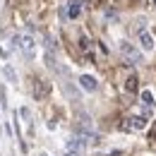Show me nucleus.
<instances>
[{
  "label": "nucleus",
  "instance_id": "nucleus-1",
  "mask_svg": "<svg viewBox=\"0 0 156 156\" xmlns=\"http://www.w3.org/2000/svg\"><path fill=\"white\" fill-rule=\"evenodd\" d=\"M120 53H122V58L127 60V62H142V53L137 51L132 43H127V41L120 43Z\"/></svg>",
  "mask_w": 156,
  "mask_h": 156
},
{
  "label": "nucleus",
  "instance_id": "nucleus-2",
  "mask_svg": "<svg viewBox=\"0 0 156 156\" xmlns=\"http://www.w3.org/2000/svg\"><path fill=\"white\" fill-rule=\"evenodd\" d=\"M15 46L17 48H22V53L24 55H34V41H31V36H15Z\"/></svg>",
  "mask_w": 156,
  "mask_h": 156
},
{
  "label": "nucleus",
  "instance_id": "nucleus-3",
  "mask_svg": "<svg viewBox=\"0 0 156 156\" xmlns=\"http://www.w3.org/2000/svg\"><path fill=\"white\" fill-rule=\"evenodd\" d=\"M79 87H82L84 91H96L98 82H96V77H91V75H82V77H79Z\"/></svg>",
  "mask_w": 156,
  "mask_h": 156
},
{
  "label": "nucleus",
  "instance_id": "nucleus-4",
  "mask_svg": "<svg viewBox=\"0 0 156 156\" xmlns=\"http://www.w3.org/2000/svg\"><path fill=\"white\" fill-rule=\"evenodd\" d=\"M144 125H147L144 118H127V120L122 122V130H142Z\"/></svg>",
  "mask_w": 156,
  "mask_h": 156
},
{
  "label": "nucleus",
  "instance_id": "nucleus-5",
  "mask_svg": "<svg viewBox=\"0 0 156 156\" xmlns=\"http://www.w3.org/2000/svg\"><path fill=\"white\" fill-rule=\"evenodd\" d=\"M139 43H142L144 51H151V48H154V39H151V34L142 29V31H139Z\"/></svg>",
  "mask_w": 156,
  "mask_h": 156
},
{
  "label": "nucleus",
  "instance_id": "nucleus-6",
  "mask_svg": "<svg viewBox=\"0 0 156 156\" xmlns=\"http://www.w3.org/2000/svg\"><path fill=\"white\" fill-rule=\"evenodd\" d=\"M79 10H82V0H72V2H70V10H67V17H70V20L79 17Z\"/></svg>",
  "mask_w": 156,
  "mask_h": 156
},
{
  "label": "nucleus",
  "instance_id": "nucleus-7",
  "mask_svg": "<svg viewBox=\"0 0 156 156\" xmlns=\"http://www.w3.org/2000/svg\"><path fill=\"white\" fill-rule=\"evenodd\" d=\"M142 103L149 106V108H154V94L151 91H142Z\"/></svg>",
  "mask_w": 156,
  "mask_h": 156
},
{
  "label": "nucleus",
  "instance_id": "nucleus-8",
  "mask_svg": "<svg viewBox=\"0 0 156 156\" xmlns=\"http://www.w3.org/2000/svg\"><path fill=\"white\" fill-rule=\"evenodd\" d=\"M20 115L24 118V125H27V127H31V113H29V108H24V106H22V108H20Z\"/></svg>",
  "mask_w": 156,
  "mask_h": 156
},
{
  "label": "nucleus",
  "instance_id": "nucleus-9",
  "mask_svg": "<svg viewBox=\"0 0 156 156\" xmlns=\"http://www.w3.org/2000/svg\"><path fill=\"white\" fill-rule=\"evenodd\" d=\"M125 89H127V91H137V77H135V75H130V77H127Z\"/></svg>",
  "mask_w": 156,
  "mask_h": 156
},
{
  "label": "nucleus",
  "instance_id": "nucleus-10",
  "mask_svg": "<svg viewBox=\"0 0 156 156\" xmlns=\"http://www.w3.org/2000/svg\"><path fill=\"white\" fill-rule=\"evenodd\" d=\"M2 72H5V77L10 79V82H17V72H15V70H12V67H10V65H7V67H5V70H2Z\"/></svg>",
  "mask_w": 156,
  "mask_h": 156
},
{
  "label": "nucleus",
  "instance_id": "nucleus-11",
  "mask_svg": "<svg viewBox=\"0 0 156 156\" xmlns=\"http://www.w3.org/2000/svg\"><path fill=\"white\" fill-rule=\"evenodd\" d=\"M34 87H36V98H43V82L36 79V82H34Z\"/></svg>",
  "mask_w": 156,
  "mask_h": 156
},
{
  "label": "nucleus",
  "instance_id": "nucleus-12",
  "mask_svg": "<svg viewBox=\"0 0 156 156\" xmlns=\"http://www.w3.org/2000/svg\"><path fill=\"white\" fill-rule=\"evenodd\" d=\"M103 156H120V151H111V154H103Z\"/></svg>",
  "mask_w": 156,
  "mask_h": 156
},
{
  "label": "nucleus",
  "instance_id": "nucleus-13",
  "mask_svg": "<svg viewBox=\"0 0 156 156\" xmlns=\"http://www.w3.org/2000/svg\"><path fill=\"white\" fill-rule=\"evenodd\" d=\"M154 5H156V0H154Z\"/></svg>",
  "mask_w": 156,
  "mask_h": 156
},
{
  "label": "nucleus",
  "instance_id": "nucleus-14",
  "mask_svg": "<svg viewBox=\"0 0 156 156\" xmlns=\"http://www.w3.org/2000/svg\"><path fill=\"white\" fill-rule=\"evenodd\" d=\"M154 137H156V135H154Z\"/></svg>",
  "mask_w": 156,
  "mask_h": 156
}]
</instances>
